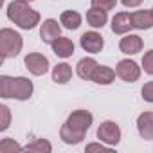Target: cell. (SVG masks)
Here are the masks:
<instances>
[{
	"mask_svg": "<svg viewBox=\"0 0 153 153\" xmlns=\"http://www.w3.org/2000/svg\"><path fill=\"white\" fill-rule=\"evenodd\" d=\"M115 70L110 68V67H105V65H99L92 76V81L96 85H112L114 79H115Z\"/></svg>",
	"mask_w": 153,
	"mask_h": 153,
	"instance_id": "cell-17",
	"label": "cell"
},
{
	"mask_svg": "<svg viewBox=\"0 0 153 153\" xmlns=\"http://www.w3.org/2000/svg\"><path fill=\"white\" fill-rule=\"evenodd\" d=\"M22 45H24V40L16 31L7 27L0 31V54H2V59L18 56L22 51Z\"/></svg>",
	"mask_w": 153,
	"mask_h": 153,
	"instance_id": "cell-4",
	"label": "cell"
},
{
	"mask_svg": "<svg viewBox=\"0 0 153 153\" xmlns=\"http://www.w3.org/2000/svg\"><path fill=\"white\" fill-rule=\"evenodd\" d=\"M151 13H153V7H151Z\"/></svg>",
	"mask_w": 153,
	"mask_h": 153,
	"instance_id": "cell-29",
	"label": "cell"
},
{
	"mask_svg": "<svg viewBox=\"0 0 153 153\" xmlns=\"http://www.w3.org/2000/svg\"><path fill=\"white\" fill-rule=\"evenodd\" d=\"M24 151H31V153H51L52 151V146L45 139H36L31 144L24 146Z\"/></svg>",
	"mask_w": 153,
	"mask_h": 153,
	"instance_id": "cell-20",
	"label": "cell"
},
{
	"mask_svg": "<svg viewBox=\"0 0 153 153\" xmlns=\"http://www.w3.org/2000/svg\"><path fill=\"white\" fill-rule=\"evenodd\" d=\"M92 6L99 7V9H105V11H110L117 6V0H92Z\"/></svg>",
	"mask_w": 153,
	"mask_h": 153,
	"instance_id": "cell-24",
	"label": "cell"
},
{
	"mask_svg": "<svg viewBox=\"0 0 153 153\" xmlns=\"http://www.w3.org/2000/svg\"><path fill=\"white\" fill-rule=\"evenodd\" d=\"M119 49H121V52H124L128 56H133V54L142 51V38L139 34H126L124 38H121Z\"/></svg>",
	"mask_w": 153,
	"mask_h": 153,
	"instance_id": "cell-10",
	"label": "cell"
},
{
	"mask_svg": "<svg viewBox=\"0 0 153 153\" xmlns=\"http://www.w3.org/2000/svg\"><path fill=\"white\" fill-rule=\"evenodd\" d=\"M139 135L146 140H153V112H142L137 117Z\"/></svg>",
	"mask_w": 153,
	"mask_h": 153,
	"instance_id": "cell-11",
	"label": "cell"
},
{
	"mask_svg": "<svg viewBox=\"0 0 153 153\" xmlns=\"http://www.w3.org/2000/svg\"><path fill=\"white\" fill-rule=\"evenodd\" d=\"M79 43H81V49L87 51V52H90V54H97V52H101L103 47H105L103 36H101L99 33H96V31H88V33L81 34Z\"/></svg>",
	"mask_w": 153,
	"mask_h": 153,
	"instance_id": "cell-8",
	"label": "cell"
},
{
	"mask_svg": "<svg viewBox=\"0 0 153 153\" xmlns=\"http://www.w3.org/2000/svg\"><path fill=\"white\" fill-rule=\"evenodd\" d=\"M72 78V67L67 65V63H58L54 68H52V81L58 83V85H65L68 83Z\"/></svg>",
	"mask_w": 153,
	"mask_h": 153,
	"instance_id": "cell-19",
	"label": "cell"
},
{
	"mask_svg": "<svg viewBox=\"0 0 153 153\" xmlns=\"http://www.w3.org/2000/svg\"><path fill=\"white\" fill-rule=\"evenodd\" d=\"M0 115H2V121H0V130L6 131L9 128V123H11V112H9V108L6 105L0 106Z\"/></svg>",
	"mask_w": 153,
	"mask_h": 153,
	"instance_id": "cell-22",
	"label": "cell"
},
{
	"mask_svg": "<svg viewBox=\"0 0 153 153\" xmlns=\"http://www.w3.org/2000/svg\"><path fill=\"white\" fill-rule=\"evenodd\" d=\"M140 94H142V99H144L146 103H153V81L144 83V87H142Z\"/></svg>",
	"mask_w": 153,
	"mask_h": 153,
	"instance_id": "cell-25",
	"label": "cell"
},
{
	"mask_svg": "<svg viewBox=\"0 0 153 153\" xmlns=\"http://www.w3.org/2000/svg\"><path fill=\"white\" fill-rule=\"evenodd\" d=\"M51 47H52V52H54L58 58H70V56L74 54V43H72V40L63 38V36L56 38V40L51 43Z\"/></svg>",
	"mask_w": 153,
	"mask_h": 153,
	"instance_id": "cell-16",
	"label": "cell"
},
{
	"mask_svg": "<svg viewBox=\"0 0 153 153\" xmlns=\"http://www.w3.org/2000/svg\"><path fill=\"white\" fill-rule=\"evenodd\" d=\"M34 92V85L27 78H11V76H0V97L4 99H18L27 101Z\"/></svg>",
	"mask_w": 153,
	"mask_h": 153,
	"instance_id": "cell-2",
	"label": "cell"
},
{
	"mask_svg": "<svg viewBox=\"0 0 153 153\" xmlns=\"http://www.w3.org/2000/svg\"><path fill=\"white\" fill-rule=\"evenodd\" d=\"M92 121H94V117H92V114L88 110H76V112H72L67 117V121L63 123L61 130H59L61 140L65 144H79L85 139L87 131L90 130Z\"/></svg>",
	"mask_w": 153,
	"mask_h": 153,
	"instance_id": "cell-1",
	"label": "cell"
},
{
	"mask_svg": "<svg viewBox=\"0 0 153 153\" xmlns=\"http://www.w3.org/2000/svg\"><path fill=\"white\" fill-rule=\"evenodd\" d=\"M81 15L78 13V11H63L61 13V16H59V24L65 27V29H68V31H76V29H79V25H81Z\"/></svg>",
	"mask_w": 153,
	"mask_h": 153,
	"instance_id": "cell-18",
	"label": "cell"
},
{
	"mask_svg": "<svg viewBox=\"0 0 153 153\" xmlns=\"http://www.w3.org/2000/svg\"><path fill=\"white\" fill-rule=\"evenodd\" d=\"M87 151H110V149H108L106 146L96 142V144H88V146H87Z\"/></svg>",
	"mask_w": 153,
	"mask_h": 153,
	"instance_id": "cell-26",
	"label": "cell"
},
{
	"mask_svg": "<svg viewBox=\"0 0 153 153\" xmlns=\"http://www.w3.org/2000/svg\"><path fill=\"white\" fill-rule=\"evenodd\" d=\"M124 7H139L142 4V0H121Z\"/></svg>",
	"mask_w": 153,
	"mask_h": 153,
	"instance_id": "cell-27",
	"label": "cell"
},
{
	"mask_svg": "<svg viewBox=\"0 0 153 153\" xmlns=\"http://www.w3.org/2000/svg\"><path fill=\"white\" fill-rule=\"evenodd\" d=\"M24 2H33V0H24Z\"/></svg>",
	"mask_w": 153,
	"mask_h": 153,
	"instance_id": "cell-28",
	"label": "cell"
},
{
	"mask_svg": "<svg viewBox=\"0 0 153 153\" xmlns=\"http://www.w3.org/2000/svg\"><path fill=\"white\" fill-rule=\"evenodd\" d=\"M142 68H144L146 74L153 76V49L148 51V52L142 56Z\"/></svg>",
	"mask_w": 153,
	"mask_h": 153,
	"instance_id": "cell-23",
	"label": "cell"
},
{
	"mask_svg": "<svg viewBox=\"0 0 153 153\" xmlns=\"http://www.w3.org/2000/svg\"><path fill=\"white\" fill-rule=\"evenodd\" d=\"M15 151H24L20 144H16L13 139H2L0 142V153H15Z\"/></svg>",
	"mask_w": 153,
	"mask_h": 153,
	"instance_id": "cell-21",
	"label": "cell"
},
{
	"mask_svg": "<svg viewBox=\"0 0 153 153\" xmlns=\"http://www.w3.org/2000/svg\"><path fill=\"white\" fill-rule=\"evenodd\" d=\"M25 68L33 76H43L49 70V59L40 52H31L25 56Z\"/></svg>",
	"mask_w": 153,
	"mask_h": 153,
	"instance_id": "cell-7",
	"label": "cell"
},
{
	"mask_svg": "<svg viewBox=\"0 0 153 153\" xmlns=\"http://www.w3.org/2000/svg\"><path fill=\"white\" fill-rule=\"evenodd\" d=\"M108 22V11L105 9H99V7H90L87 11V24L94 29H103Z\"/></svg>",
	"mask_w": 153,
	"mask_h": 153,
	"instance_id": "cell-13",
	"label": "cell"
},
{
	"mask_svg": "<svg viewBox=\"0 0 153 153\" xmlns=\"http://www.w3.org/2000/svg\"><path fill=\"white\" fill-rule=\"evenodd\" d=\"M97 67H99V63L94 58H83V59L78 61V65H76V72H78V76L81 79L92 81V76H94Z\"/></svg>",
	"mask_w": 153,
	"mask_h": 153,
	"instance_id": "cell-12",
	"label": "cell"
},
{
	"mask_svg": "<svg viewBox=\"0 0 153 153\" xmlns=\"http://www.w3.org/2000/svg\"><path fill=\"white\" fill-rule=\"evenodd\" d=\"M61 36V25L54 20V18H47L43 24H42V27H40V38H42V42L43 43H52L56 38H59Z\"/></svg>",
	"mask_w": 153,
	"mask_h": 153,
	"instance_id": "cell-9",
	"label": "cell"
},
{
	"mask_svg": "<svg viewBox=\"0 0 153 153\" xmlns=\"http://www.w3.org/2000/svg\"><path fill=\"white\" fill-rule=\"evenodd\" d=\"M97 139L105 144H110V146H117L119 140H121V128L117 123L114 121H105L99 124L97 128Z\"/></svg>",
	"mask_w": 153,
	"mask_h": 153,
	"instance_id": "cell-5",
	"label": "cell"
},
{
	"mask_svg": "<svg viewBox=\"0 0 153 153\" xmlns=\"http://www.w3.org/2000/svg\"><path fill=\"white\" fill-rule=\"evenodd\" d=\"M115 74L126 83H135L140 78V67L133 59H121L115 67Z\"/></svg>",
	"mask_w": 153,
	"mask_h": 153,
	"instance_id": "cell-6",
	"label": "cell"
},
{
	"mask_svg": "<svg viewBox=\"0 0 153 153\" xmlns=\"http://www.w3.org/2000/svg\"><path fill=\"white\" fill-rule=\"evenodd\" d=\"M130 29H133L130 13H117L112 18V31L115 34H126V33H130Z\"/></svg>",
	"mask_w": 153,
	"mask_h": 153,
	"instance_id": "cell-14",
	"label": "cell"
},
{
	"mask_svg": "<svg viewBox=\"0 0 153 153\" xmlns=\"http://www.w3.org/2000/svg\"><path fill=\"white\" fill-rule=\"evenodd\" d=\"M7 18L25 31H31L40 24V13L34 11L29 2H24V0H15L7 6Z\"/></svg>",
	"mask_w": 153,
	"mask_h": 153,
	"instance_id": "cell-3",
	"label": "cell"
},
{
	"mask_svg": "<svg viewBox=\"0 0 153 153\" xmlns=\"http://www.w3.org/2000/svg\"><path fill=\"white\" fill-rule=\"evenodd\" d=\"M131 24H133V29H139V31H148L153 27V13L151 11H135L131 13Z\"/></svg>",
	"mask_w": 153,
	"mask_h": 153,
	"instance_id": "cell-15",
	"label": "cell"
}]
</instances>
